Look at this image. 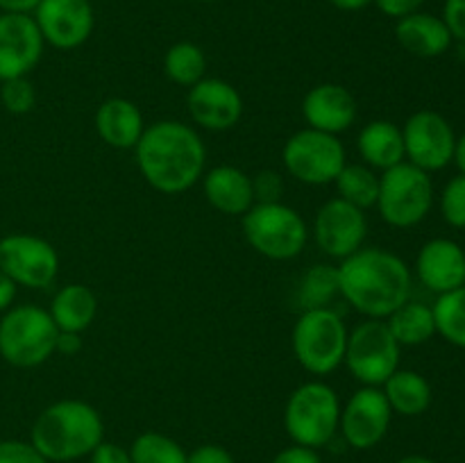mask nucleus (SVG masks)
<instances>
[{
	"mask_svg": "<svg viewBox=\"0 0 465 463\" xmlns=\"http://www.w3.org/2000/svg\"><path fill=\"white\" fill-rule=\"evenodd\" d=\"M134 154L143 180L166 195L184 193L195 186L207 163L203 136L180 121H159L145 127Z\"/></svg>",
	"mask_w": 465,
	"mask_h": 463,
	"instance_id": "obj_1",
	"label": "nucleus"
},
{
	"mask_svg": "<svg viewBox=\"0 0 465 463\" xmlns=\"http://www.w3.org/2000/svg\"><path fill=\"white\" fill-rule=\"evenodd\" d=\"M341 298L366 318L386 320L411 300V268L386 248H359L339 266Z\"/></svg>",
	"mask_w": 465,
	"mask_h": 463,
	"instance_id": "obj_2",
	"label": "nucleus"
},
{
	"mask_svg": "<svg viewBox=\"0 0 465 463\" xmlns=\"http://www.w3.org/2000/svg\"><path fill=\"white\" fill-rule=\"evenodd\" d=\"M104 440V422L98 409L84 399H59L35 420L30 443L50 463L84 458Z\"/></svg>",
	"mask_w": 465,
	"mask_h": 463,
	"instance_id": "obj_3",
	"label": "nucleus"
},
{
	"mask_svg": "<svg viewBox=\"0 0 465 463\" xmlns=\"http://www.w3.org/2000/svg\"><path fill=\"white\" fill-rule=\"evenodd\" d=\"M57 325L36 304L9 307L0 318V357L14 368H36L54 354Z\"/></svg>",
	"mask_w": 465,
	"mask_h": 463,
	"instance_id": "obj_4",
	"label": "nucleus"
},
{
	"mask_svg": "<svg viewBox=\"0 0 465 463\" xmlns=\"http://www.w3.org/2000/svg\"><path fill=\"white\" fill-rule=\"evenodd\" d=\"M339 422L341 399L325 381H304L286 399L284 427L293 443L325 448L339 434Z\"/></svg>",
	"mask_w": 465,
	"mask_h": 463,
	"instance_id": "obj_5",
	"label": "nucleus"
},
{
	"mask_svg": "<svg viewBox=\"0 0 465 463\" xmlns=\"http://www.w3.org/2000/svg\"><path fill=\"white\" fill-rule=\"evenodd\" d=\"M350 330L331 307L307 309L293 325L291 343L300 366L309 375L325 377L343 363Z\"/></svg>",
	"mask_w": 465,
	"mask_h": 463,
	"instance_id": "obj_6",
	"label": "nucleus"
},
{
	"mask_svg": "<svg viewBox=\"0 0 465 463\" xmlns=\"http://www.w3.org/2000/svg\"><path fill=\"white\" fill-rule=\"evenodd\" d=\"M243 236L254 252L272 261H289L302 254L309 227L293 207L284 202L252 204L243 213Z\"/></svg>",
	"mask_w": 465,
	"mask_h": 463,
	"instance_id": "obj_7",
	"label": "nucleus"
},
{
	"mask_svg": "<svg viewBox=\"0 0 465 463\" xmlns=\"http://www.w3.org/2000/svg\"><path fill=\"white\" fill-rule=\"evenodd\" d=\"M381 221L398 230L416 227L434 207V182L430 172L402 162L380 175V195L375 202Z\"/></svg>",
	"mask_w": 465,
	"mask_h": 463,
	"instance_id": "obj_8",
	"label": "nucleus"
},
{
	"mask_svg": "<svg viewBox=\"0 0 465 463\" xmlns=\"http://www.w3.org/2000/svg\"><path fill=\"white\" fill-rule=\"evenodd\" d=\"M400 352L386 320L366 318L348 334L343 363L361 386H381L400 368Z\"/></svg>",
	"mask_w": 465,
	"mask_h": 463,
	"instance_id": "obj_9",
	"label": "nucleus"
},
{
	"mask_svg": "<svg viewBox=\"0 0 465 463\" xmlns=\"http://www.w3.org/2000/svg\"><path fill=\"white\" fill-rule=\"evenodd\" d=\"M282 162H284L286 172L298 182L322 186L334 184L339 172L348 163V157H345V148L339 136L304 127L284 143Z\"/></svg>",
	"mask_w": 465,
	"mask_h": 463,
	"instance_id": "obj_10",
	"label": "nucleus"
},
{
	"mask_svg": "<svg viewBox=\"0 0 465 463\" xmlns=\"http://www.w3.org/2000/svg\"><path fill=\"white\" fill-rule=\"evenodd\" d=\"M0 271L16 286L48 289L57 280L59 254L50 241L16 232L0 239Z\"/></svg>",
	"mask_w": 465,
	"mask_h": 463,
	"instance_id": "obj_11",
	"label": "nucleus"
},
{
	"mask_svg": "<svg viewBox=\"0 0 465 463\" xmlns=\"http://www.w3.org/2000/svg\"><path fill=\"white\" fill-rule=\"evenodd\" d=\"M404 157L425 172L443 171L454 159L457 134L445 116L431 109L411 113L402 127Z\"/></svg>",
	"mask_w": 465,
	"mask_h": 463,
	"instance_id": "obj_12",
	"label": "nucleus"
},
{
	"mask_svg": "<svg viewBox=\"0 0 465 463\" xmlns=\"http://www.w3.org/2000/svg\"><path fill=\"white\" fill-rule=\"evenodd\" d=\"M391 411L380 386H361L341 407L339 431L352 449H372L389 434Z\"/></svg>",
	"mask_w": 465,
	"mask_h": 463,
	"instance_id": "obj_13",
	"label": "nucleus"
},
{
	"mask_svg": "<svg viewBox=\"0 0 465 463\" xmlns=\"http://www.w3.org/2000/svg\"><path fill=\"white\" fill-rule=\"evenodd\" d=\"M312 234L321 252L343 261L363 248L368 236L366 212L341 198L327 200L316 212Z\"/></svg>",
	"mask_w": 465,
	"mask_h": 463,
	"instance_id": "obj_14",
	"label": "nucleus"
},
{
	"mask_svg": "<svg viewBox=\"0 0 465 463\" xmlns=\"http://www.w3.org/2000/svg\"><path fill=\"white\" fill-rule=\"evenodd\" d=\"M32 18L45 44L57 50L80 48L95 27L91 0H41Z\"/></svg>",
	"mask_w": 465,
	"mask_h": 463,
	"instance_id": "obj_15",
	"label": "nucleus"
},
{
	"mask_svg": "<svg viewBox=\"0 0 465 463\" xmlns=\"http://www.w3.org/2000/svg\"><path fill=\"white\" fill-rule=\"evenodd\" d=\"M44 45L30 14H0V82L30 75L44 54Z\"/></svg>",
	"mask_w": 465,
	"mask_h": 463,
	"instance_id": "obj_16",
	"label": "nucleus"
},
{
	"mask_svg": "<svg viewBox=\"0 0 465 463\" xmlns=\"http://www.w3.org/2000/svg\"><path fill=\"white\" fill-rule=\"evenodd\" d=\"M186 109L195 125L212 132L232 130L243 116V98L232 82L203 77L186 95Z\"/></svg>",
	"mask_w": 465,
	"mask_h": 463,
	"instance_id": "obj_17",
	"label": "nucleus"
},
{
	"mask_svg": "<svg viewBox=\"0 0 465 463\" xmlns=\"http://www.w3.org/2000/svg\"><path fill=\"white\" fill-rule=\"evenodd\" d=\"M302 116L312 130L339 136L357 121V100L345 86L325 82L307 91L302 100Z\"/></svg>",
	"mask_w": 465,
	"mask_h": 463,
	"instance_id": "obj_18",
	"label": "nucleus"
},
{
	"mask_svg": "<svg viewBox=\"0 0 465 463\" xmlns=\"http://www.w3.org/2000/svg\"><path fill=\"white\" fill-rule=\"evenodd\" d=\"M416 275L436 295L465 286V250L452 239H431L416 257Z\"/></svg>",
	"mask_w": 465,
	"mask_h": 463,
	"instance_id": "obj_19",
	"label": "nucleus"
},
{
	"mask_svg": "<svg viewBox=\"0 0 465 463\" xmlns=\"http://www.w3.org/2000/svg\"><path fill=\"white\" fill-rule=\"evenodd\" d=\"M203 193L216 212L227 216H243L254 204L252 177L230 163H221L204 172Z\"/></svg>",
	"mask_w": 465,
	"mask_h": 463,
	"instance_id": "obj_20",
	"label": "nucleus"
},
{
	"mask_svg": "<svg viewBox=\"0 0 465 463\" xmlns=\"http://www.w3.org/2000/svg\"><path fill=\"white\" fill-rule=\"evenodd\" d=\"M395 39L409 54L420 59L440 57L448 53L454 41L443 18L427 12H413L398 18Z\"/></svg>",
	"mask_w": 465,
	"mask_h": 463,
	"instance_id": "obj_21",
	"label": "nucleus"
},
{
	"mask_svg": "<svg viewBox=\"0 0 465 463\" xmlns=\"http://www.w3.org/2000/svg\"><path fill=\"white\" fill-rule=\"evenodd\" d=\"M95 132L107 145L116 150H134L145 130L141 109L127 98H107L94 118Z\"/></svg>",
	"mask_w": 465,
	"mask_h": 463,
	"instance_id": "obj_22",
	"label": "nucleus"
},
{
	"mask_svg": "<svg viewBox=\"0 0 465 463\" xmlns=\"http://www.w3.org/2000/svg\"><path fill=\"white\" fill-rule=\"evenodd\" d=\"M357 150L361 154L363 163L372 171H389L398 163L407 162L404 157V139L402 127L391 121H371L361 127L357 136Z\"/></svg>",
	"mask_w": 465,
	"mask_h": 463,
	"instance_id": "obj_23",
	"label": "nucleus"
},
{
	"mask_svg": "<svg viewBox=\"0 0 465 463\" xmlns=\"http://www.w3.org/2000/svg\"><path fill=\"white\" fill-rule=\"evenodd\" d=\"M48 313L53 316L59 331L82 334L84 330H89L98 313V300L89 286L66 284L54 293Z\"/></svg>",
	"mask_w": 465,
	"mask_h": 463,
	"instance_id": "obj_24",
	"label": "nucleus"
},
{
	"mask_svg": "<svg viewBox=\"0 0 465 463\" xmlns=\"http://www.w3.org/2000/svg\"><path fill=\"white\" fill-rule=\"evenodd\" d=\"M386 395L391 411L404 418L422 416L431 407V384L416 370H398L380 386Z\"/></svg>",
	"mask_w": 465,
	"mask_h": 463,
	"instance_id": "obj_25",
	"label": "nucleus"
},
{
	"mask_svg": "<svg viewBox=\"0 0 465 463\" xmlns=\"http://www.w3.org/2000/svg\"><path fill=\"white\" fill-rule=\"evenodd\" d=\"M386 325H389L395 340H398L400 345H409V348L427 343V340H431V336L436 334V322L430 304L413 302V300H407L402 307L395 309V311L386 318Z\"/></svg>",
	"mask_w": 465,
	"mask_h": 463,
	"instance_id": "obj_26",
	"label": "nucleus"
},
{
	"mask_svg": "<svg viewBox=\"0 0 465 463\" xmlns=\"http://www.w3.org/2000/svg\"><path fill=\"white\" fill-rule=\"evenodd\" d=\"M341 295L339 286V266L331 263H313L302 275L298 286V302L302 311L307 309H327L331 307Z\"/></svg>",
	"mask_w": 465,
	"mask_h": 463,
	"instance_id": "obj_27",
	"label": "nucleus"
},
{
	"mask_svg": "<svg viewBox=\"0 0 465 463\" xmlns=\"http://www.w3.org/2000/svg\"><path fill=\"white\" fill-rule=\"evenodd\" d=\"M163 73L177 86H193L207 73V54L193 41H177L166 50Z\"/></svg>",
	"mask_w": 465,
	"mask_h": 463,
	"instance_id": "obj_28",
	"label": "nucleus"
},
{
	"mask_svg": "<svg viewBox=\"0 0 465 463\" xmlns=\"http://www.w3.org/2000/svg\"><path fill=\"white\" fill-rule=\"evenodd\" d=\"M339 198L354 204L359 209L375 207L377 195H380V175L366 163H345L343 171L334 180Z\"/></svg>",
	"mask_w": 465,
	"mask_h": 463,
	"instance_id": "obj_29",
	"label": "nucleus"
},
{
	"mask_svg": "<svg viewBox=\"0 0 465 463\" xmlns=\"http://www.w3.org/2000/svg\"><path fill=\"white\" fill-rule=\"evenodd\" d=\"M436 322V334L443 336L450 345L465 350V286L440 293L431 304Z\"/></svg>",
	"mask_w": 465,
	"mask_h": 463,
	"instance_id": "obj_30",
	"label": "nucleus"
},
{
	"mask_svg": "<svg viewBox=\"0 0 465 463\" xmlns=\"http://www.w3.org/2000/svg\"><path fill=\"white\" fill-rule=\"evenodd\" d=\"M130 457L132 463H186L189 452H184V448L171 436L143 431L132 443Z\"/></svg>",
	"mask_w": 465,
	"mask_h": 463,
	"instance_id": "obj_31",
	"label": "nucleus"
},
{
	"mask_svg": "<svg viewBox=\"0 0 465 463\" xmlns=\"http://www.w3.org/2000/svg\"><path fill=\"white\" fill-rule=\"evenodd\" d=\"M0 103L9 113H23L32 112L36 104V91L27 77H14V80L0 82Z\"/></svg>",
	"mask_w": 465,
	"mask_h": 463,
	"instance_id": "obj_32",
	"label": "nucleus"
},
{
	"mask_svg": "<svg viewBox=\"0 0 465 463\" xmlns=\"http://www.w3.org/2000/svg\"><path fill=\"white\" fill-rule=\"evenodd\" d=\"M440 213L450 227L465 230V175L459 172L457 177L443 186L440 193Z\"/></svg>",
	"mask_w": 465,
	"mask_h": 463,
	"instance_id": "obj_33",
	"label": "nucleus"
},
{
	"mask_svg": "<svg viewBox=\"0 0 465 463\" xmlns=\"http://www.w3.org/2000/svg\"><path fill=\"white\" fill-rule=\"evenodd\" d=\"M252 193L254 204L282 202V195H284V177L277 171H259L257 175H252Z\"/></svg>",
	"mask_w": 465,
	"mask_h": 463,
	"instance_id": "obj_34",
	"label": "nucleus"
},
{
	"mask_svg": "<svg viewBox=\"0 0 465 463\" xmlns=\"http://www.w3.org/2000/svg\"><path fill=\"white\" fill-rule=\"evenodd\" d=\"M0 463H50L30 440H0Z\"/></svg>",
	"mask_w": 465,
	"mask_h": 463,
	"instance_id": "obj_35",
	"label": "nucleus"
},
{
	"mask_svg": "<svg viewBox=\"0 0 465 463\" xmlns=\"http://www.w3.org/2000/svg\"><path fill=\"white\" fill-rule=\"evenodd\" d=\"M452 39L465 44V0H445L443 16Z\"/></svg>",
	"mask_w": 465,
	"mask_h": 463,
	"instance_id": "obj_36",
	"label": "nucleus"
},
{
	"mask_svg": "<svg viewBox=\"0 0 465 463\" xmlns=\"http://www.w3.org/2000/svg\"><path fill=\"white\" fill-rule=\"evenodd\" d=\"M186 463H234V457H232L230 449H225L223 445H200L193 452H189L186 457Z\"/></svg>",
	"mask_w": 465,
	"mask_h": 463,
	"instance_id": "obj_37",
	"label": "nucleus"
},
{
	"mask_svg": "<svg viewBox=\"0 0 465 463\" xmlns=\"http://www.w3.org/2000/svg\"><path fill=\"white\" fill-rule=\"evenodd\" d=\"M425 3L427 0H372V5H375L384 16L395 18V21L402 16H409V14L413 12H420V7Z\"/></svg>",
	"mask_w": 465,
	"mask_h": 463,
	"instance_id": "obj_38",
	"label": "nucleus"
},
{
	"mask_svg": "<svg viewBox=\"0 0 465 463\" xmlns=\"http://www.w3.org/2000/svg\"><path fill=\"white\" fill-rule=\"evenodd\" d=\"M89 463H132V457L130 449L121 448L118 443L103 440V443L89 454Z\"/></svg>",
	"mask_w": 465,
	"mask_h": 463,
	"instance_id": "obj_39",
	"label": "nucleus"
},
{
	"mask_svg": "<svg viewBox=\"0 0 465 463\" xmlns=\"http://www.w3.org/2000/svg\"><path fill=\"white\" fill-rule=\"evenodd\" d=\"M271 463H322V461H321V454H318V449L304 448V445L293 443L291 448L280 449Z\"/></svg>",
	"mask_w": 465,
	"mask_h": 463,
	"instance_id": "obj_40",
	"label": "nucleus"
},
{
	"mask_svg": "<svg viewBox=\"0 0 465 463\" xmlns=\"http://www.w3.org/2000/svg\"><path fill=\"white\" fill-rule=\"evenodd\" d=\"M82 345H84V340H82V334H75V331H59L57 343H54V352L68 354V357H73V354L80 352Z\"/></svg>",
	"mask_w": 465,
	"mask_h": 463,
	"instance_id": "obj_41",
	"label": "nucleus"
},
{
	"mask_svg": "<svg viewBox=\"0 0 465 463\" xmlns=\"http://www.w3.org/2000/svg\"><path fill=\"white\" fill-rule=\"evenodd\" d=\"M16 289L18 286L0 271V313L7 311L9 307H14V300H16Z\"/></svg>",
	"mask_w": 465,
	"mask_h": 463,
	"instance_id": "obj_42",
	"label": "nucleus"
},
{
	"mask_svg": "<svg viewBox=\"0 0 465 463\" xmlns=\"http://www.w3.org/2000/svg\"><path fill=\"white\" fill-rule=\"evenodd\" d=\"M41 0H0V12L3 14H35Z\"/></svg>",
	"mask_w": 465,
	"mask_h": 463,
	"instance_id": "obj_43",
	"label": "nucleus"
},
{
	"mask_svg": "<svg viewBox=\"0 0 465 463\" xmlns=\"http://www.w3.org/2000/svg\"><path fill=\"white\" fill-rule=\"evenodd\" d=\"M330 3L341 12H361V9L371 7L372 0H330Z\"/></svg>",
	"mask_w": 465,
	"mask_h": 463,
	"instance_id": "obj_44",
	"label": "nucleus"
},
{
	"mask_svg": "<svg viewBox=\"0 0 465 463\" xmlns=\"http://www.w3.org/2000/svg\"><path fill=\"white\" fill-rule=\"evenodd\" d=\"M454 163H457L459 172H463L465 175V132L461 136H457V148H454Z\"/></svg>",
	"mask_w": 465,
	"mask_h": 463,
	"instance_id": "obj_45",
	"label": "nucleus"
},
{
	"mask_svg": "<svg viewBox=\"0 0 465 463\" xmlns=\"http://www.w3.org/2000/svg\"><path fill=\"white\" fill-rule=\"evenodd\" d=\"M398 463H439L430 457H422V454H409V457H402Z\"/></svg>",
	"mask_w": 465,
	"mask_h": 463,
	"instance_id": "obj_46",
	"label": "nucleus"
},
{
	"mask_svg": "<svg viewBox=\"0 0 465 463\" xmlns=\"http://www.w3.org/2000/svg\"><path fill=\"white\" fill-rule=\"evenodd\" d=\"M198 3H209V0H198Z\"/></svg>",
	"mask_w": 465,
	"mask_h": 463,
	"instance_id": "obj_47",
	"label": "nucleus"
}]
</instances>
